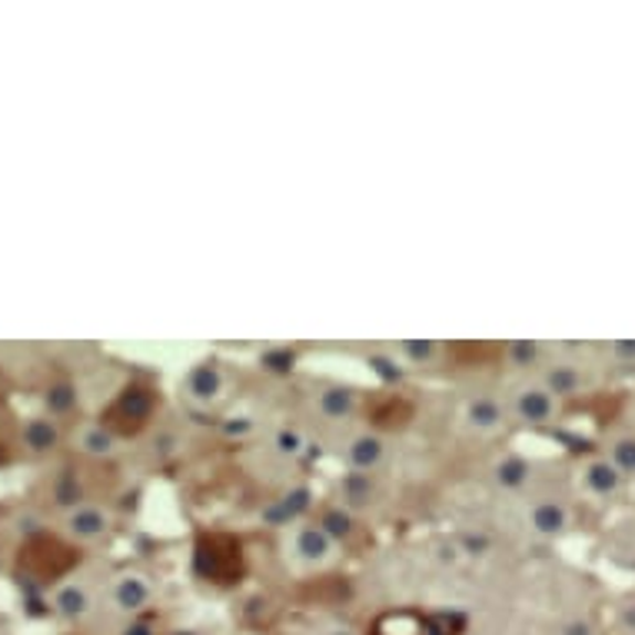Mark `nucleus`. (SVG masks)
Instances as JSON below:
<instances>
[{
  "label": "nucleus",
  "mask_w": 635,
  "mask_h": 635,
  "mask_svg": "<svg viewBox=\"0 0 635 635\" xmlns=\"http://www.w3.org/2000/svg\"><path fill=\"white\" fill-rule=\"evenodd\" d=\"M67 529H71L77 539H97V536H104V529H107V516H104V509H97V506H77V509L67 516Z\"/></svg>",
  "instance_id": "1"
},
{
  "label": "nucleus",
  "mask_w": 635,
  "mask_h": 635,
  "mask_svg": "<svg viewBox=\"0 0 635 635\" xmlns=\"http://www.w3.org/2000/svg\"><path fill=\"white\" fill-rule=\"evenodd\" d=\"M299 549L309 559H324L327 555V532L324 529H303L299 532Z\"/></svg>",
  "instance_id": "5"
},
{
  "label": "nucleus",
  "mask_w": 635,
  "mask_h": 635,
  "mask_svg": "<svg viewBox=\"0 0 635 635\" xmlns=\"http://www.w3.org/2000/svg\"><path fill=\"white\" fill-rule=\"evenodd\" d=\"M61 443V430L51 423V420H31L24 426V446L34 449V453H47Z\"/></svg>",
  "instance_id": "4"
},
{
  "label": "nucleus",
  "mask_w": 635,
  "mask_h": 635,
  "mask_svg": "<svg viewBox=\"0 0 635 635\" xmlns=\"http://www.w3.org/2000/svg\"><path fill=\"white\" fill-rule=\"evenodd\" d=\"M81 446H84L87 453L100 456V453H110V449H114V436H110L104 426H91V430H84V436H81Z\"/></svg>",
  "instance_id": "6"
},
{
  "label": "nucleus",
  "mask_w": 635,
  "mask_h": 635,
  "mask_svg": "<svg viewBox=\"0 0 635 635\" xmlns=\"http://www.w3.org/2000/svg\"><path fill=\"white\" fill-rule=\"evenodd\" d=\"M74 400H77V393H74L67 383H61V387H54V390L47 393V403H51L57 413H67V410L74 406Z\"/></svg>",
  "instance_id": "8"
},
{
  "label": "nucleus",
  "mask_w": 635,
  "mask_h": 635,
  "mask_svg": "<svg viewBox=\"0 0 635 635\" xmlns=\"http://www.w3.org/2000/svg\"><path fill=\"white\" fill-rule=\"evenodd\" d=\"M54 608L64 615V618H84L91 612V592L77 582L64 585L57 595H54Z\"/></svg>",
  "instance_id": "3"
},
{
  "label": "nucleus",
  "mask_w": 635,
  "mask_h": 635,
  "mask_svg": "<svg viewBox=\"0 0 635 635\" xmlns=\"http://www.w3.org/2000/svg\"><path fill=\"white\" fill-rule=\"evenodd\" d=\"M150 602V585L140 579V575H124L117 585H114V605L124 608V612H137Z\"/></svg>",
  "instance_id": "2"
},
{
  "label": "nucleus",
  "mask_w": 635,
  "mask_h": 635,
  "mask_svg": "<svg viewBox=\"0 0 635 635\" xmlns=\"http://www.w3.org/2000/svg\"><path fill=\"white\" fill-rule=\"evenodd\" d=\"M327 635H357V632H350V628H334V632H327Z\"/></svg>",
  "instance_id": "9"
},
{
  "label": "nucleus",
  "mask_w": 635,
  "mask_h": 635,
  "mask_svg": "<svg viewBox=\"0 0 635 635\" xmlns=\"http://www.w3.org/2000/svg\"><path fill=\"white\" fill-rule=\"evenodd\" d=\"M380 453H383L380 440H360L357 449H353V459H357L360 466H373V463L380 459Z\"/></svg>",
  "instance_id": "7"
}]
</instances>
